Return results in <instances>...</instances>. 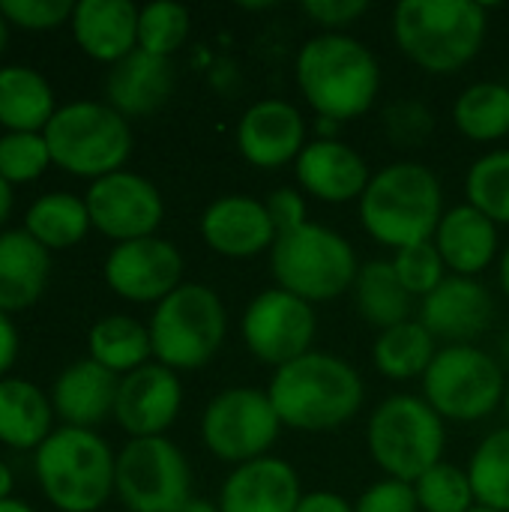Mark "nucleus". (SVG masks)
Returning a JSON list of instances; mask_svg holds the SVG:
<instances>
[{"label": "nucleus", "mask_w": 509, "mask_h": 512, "mask_svg": "<svg viewBox=\"0 0 509 512\" xmlns=\"http://www.w3.org/2000/svg\"><path fill=\"white\" fill-rule=\"evenodd\" d=\"M297 90L318 120L348 123L363 117L381 93V63L372 48L348 33L306 39L294 60Z\"/></svg>", "instance_id": "obj_1"}, {"label": "nucleus", "mask_w": 509, "mask_h": 512, "mask_svg": "<svg viewBox=\"0 0 509 512\" xmlns=\"http://www.w3.org/2000/svg\"><path fill=\"white\" fill-rule=\"evenodd\" d=\"M267 396L282 426L306 435H324L342 429L360 414L366 387L348 360L330 351H309L273 372Z\"/></svg>", "instance_id": "obj_2"}, {"label": "nucleus", "mask_w": 509, "mask_h": 512, "mask_svg": "<svg viewBox=\"0 0 509 512\" xmlns=\"http://www.w3.org/2000/svg\"><path fill=\"white\" fill-rule=\"evenodd\" d=\"M444 216V189L423 162H393L372 174L360 198L363 231L399 252L435 237Z\"/></svg>", "instance_id": "obj_3"}, {"label": "nucleus", "mask_w": 509, "mask_h": 512, "mask_svg": "<svg viewBox=\"0 0 509 512\" xmlns=\"http://www.w3.org/2000/svg\"><path fill=\"white\" fill-rule=\"evenodd\" d=\"M489 12L474 0H402L393 12L399 51L429 75L465 69L486 45Z\"/></svg>", "instance_id": "obj_4"}, {"label": "nucleus", "mask_w": 509, "mask_h": 512, "mask_svg": "<svg viewBox=\"0 0 509 512\" xmlns=\"http://www.w3.org/2000/svg\"><path fill=\"white\" fill-rule=\"evenodd\" d=\"M366 447L390 480L414 486L429 468L444 462V417L423 396L396 393L372 411Z\"/></svg>", "instance_id": "obj_5"}, {"label": "nucleus", "mask_w": 509, "mask_h": 512, "mask_svg": "<svg viewBox=\"0 0 509 512\" xmlns=\"http://www.w3.org/2000/svg\"><path fill=\"white\" fill-rule=\"evenodd\" d=\"M270 270L276 288L315 306L351 291L360 261L354 246L339 231L306 222L303 228L276 237L270 249Z\"/></svg>", "instance_id": "obj_6"}, {"label": "nucleus", "mask_w": 509, "mask_h": 512, "mask_svg": "<svg viewBox=\"0 0 509 512\" xmlns=\"http://www.w3.org/2000/svg\"><path fill=\"white\" fill-rule=\"evenodd\" d=\"M147 330L156 363L174 372L204 369L225 342L228 312L210 285L183 282L162 303H156Z\"/></svg>", "instance_id": "obj_7"}, {"label": "nucleus", "mask_w": 509, "mask_h": 512, "mask_svg": "<svg viewBox=\"0 0 509 512\" xmlns=\"http://www.w3.org/2000/svg\"><path fill=\"white\" fill-rule=\"evenodd\" d=\"M117 456L90 429H60L36 453L45 498L63 512H96L114 492Z\"/></svg>", "instance_id": "obj_8"}, {"label": "nucleus", "mask_w": 509, "mask_h": 512, "mask_svg": "<svg viewBox=\"0 0 509 512\" xmlns=\"http://www.w3.org/2000/svg\"><path fill=\"white\" fill-rule=\"evenodd\" d=\"M51 162L78 177H108L132 153V129L123 114L102 102H72L45 126Z\"/></svg>", "instance_id": "obj_9"}, {"label": "nucleus", "mask_w": 509, "mask_h": 512, "mask_svg": "<svg viewBox=\"0 0 509 512\" xmlns=\"http://www.w3.org/2000/svg\"><path fill=\"white\" fill-rule=\"evenodd\" d=\"M507 375L501 360L477 345L438 348L423 375V399L456 423H477L504 408Z\"/></svg>", "instance_id": "obj_10"}, {"label": "nucleus", "mask_w": 509, "mask_h": 512, "mask_svg": "<svg viewBox=\"0 0 509 512\" xmlns=\"http://www.w3.org/2000/svg\"><path fill=\"white\" fill-rule=\"evenodd\" d=\"M282 420L267 396L255 387H231L210 399L201 417L204 447L228 465H246L270 456L279 441Z\"/></svg>", "instance_id": "obj_11"}, {"label": "nucleus", "mask_w": 509, "mask_h": 512, "mask_svg": "<svg viewBox=\"0 0 509 512\" xmlns=\"http://www.w3.org/2000/svg\"><path fill=\"white\" fill-rule=\"evenodd\" d=\"M114 492L129 512H177L192 498V471L165 435L132 438L117 456Z\"/></svg>", "instance_id": "obj_12"}, {"label": "nucleus", "mask_w": 509, "mask_h": 512, "mask_svg": "<svg viewBox=\"0 0 509 512\" xmlns=\"http://www.w3.org/2000/svg\"><path fill=\"white\" fill-rule=\"evenodd\" d=\"M240 333L258 363L282 369L315 351L312 342L318 333V315L312 303L282 288H267L246 306Z\"/></svg>", "instance_id": "obj_13"}, {"label": "nucleus", "mask_w": 509, "mask_h": 512, "mask_svg": "<svg viewBox=\"0 0 509 512\" xmlns=\"http://www.w3.org/2000/svg\"><path fill=\"white\" fill-rule=\"evenodd\" d=\"M84 204L90 213V225H96L105 237L117 243L153 237L165 216L159 189L147 177L132 171H117L93 180Z\"/></svg>", "instance_id": "obj_14"}, {"label": "nucleus", "mask_w": 509, "mask_h": 512, "mask_svg": "<svg viewBox=\"0 0 509 512\" xmlns=\"http://www.w3.org/2000/svg\"><path fill=\"white\" fill-rule=\"evenodd\" d=\"M105 282L123 300L162 303L183 285V255L156 234L117 243L105 258Z\"/></svg>", "instance_id": "obj_15"}, {"label": "nucleus", "mask_w": 509, "mask_h": 512, "mask_svg": "<svg viewBox=\"0 0 509 512\" xmlns=\"http://www.w3.org/2000/svg\"><path fill=\"white\" fill-rule=\"evenodd\" d=\"M240 156L261 171H276L303 153L309 144L306 138V117L288 99H261L243 111L234 132Z\"/></svg>", "instance_id": "obj_16"}, {"label": "nucleus", "mask_w": 509, "mask_h": 512, "mask_svg": "<svg viewBox=\"0 0 509 512\" xmlns=\"http://www.w3.org/2000/svg\"><path fill=\"white\" fill-rule=\"evenodd\" d=\"M183 387L174 369L147 363L120 381L114 417L132 438H162L180 414Z\"/></svg>", "instance_id": "obj_17"}, {"label": "nucleus", "mask_w": 509, "mask_h": 512, "mask_svg": "<svg viewBox=\"0 0 509 512\" xmlns=\"http://www.w3.org/2000/svg\"><path fill=\"white\" fill-rule=\"evenodd\" d=\"M495 321L492 291L468 276H447L420 306V324L447 345H474Z\"/></svg>", "instance_id": "obj_18"}, {"label": "nucleus", "mask_w": 509, "mask_h": 512, "mask_svg": "<svg viewBox=\"0 0 509 512\" xmlns=\"http://www.w3.org/2000/svg\"><path fill=\"white\" fill-rule=\"evenodd\" d=\"M294 174L300 189L324 204L360 201L372 180L363 153L342 138H312L297 156Z\"/></svg>", "instance_id": "obj_19"}, {"label": "nucleus", "mask_w": 509, "mask_h": 512, "mask_svg": "<svg viewBox=\"0 0 509 512\" xmlns=\"http://www.w3.org/2000/svg\"><path fill=\"white\" fill-rule=\"evenodd\" d=\"M204 243L222 258H255L273 249L276 228L267 204L249 195H222L201 216Z\"/></svg>", "instance_id": "obj_20"}, {"label": "nucleus", "mask_w": 509, "mask_h": 512, "mask_svg": "<svg viewBox=\"0 0 509 512\" xmlns=\"http://www.w3.org/2000/svg\"><path fill=\"white\" fill-rule=\"evenodd\" d=\"M303 501L297 471L276 456L237 465L219 492V512H297Z\"/></svg>", "instance_id": "obj_21"}, {"label": "nucleus", "mask_w": 509, "mask_h": 512, "mask_svg": "<svg viewBox=\"0 0 509 512\" xmlns=\"http://www.w3.org/2000/svg\"><path fill=\"white\" fill-rule=\"evenodd\" d=\"M432 243L438 246L450 276L477 279L498 258V225L465 201L444 210Z\"/></svg>", "instance_id": "obj_22"}, {"label": "nucleus", "mask_w": 509, "mask_h": 512, "mask_svg": "<svg viewBox=\"0 0 509 512\" xmlns=\"http://www.w3.org/2000/svg\"><path fill=\"white\" fill-rule=\"evenodd\" d=\"M108 102L123 117H144L162 108L174 90V69L168 57L147 54L135 48L111 66L108 75Z\"/></svg>", "instance_id": "obj_23"}, {"label": "nucleus", "mask_w": 509, "mask_h": 512, "mask_svg": "<svg viewBox=\"0 0 509 512\" xmlns=\"http://www.w3.org/2000/svg\"><path fill=\"white\" fill-rule=\"evenodd\" d=\"M138 12L129 0H81L72 9L78 45L105 63H117L138 48Z\"/></svg>", "instance_id": "obj_24"}, {"label": "nucleus", "mask_w": 509, "mask_h": 512, "mask_svg": "<svg viewBox=\"0 0 509 512\" xmlns=\"http://www.w3.org/2000/svg\"><path fill=\"white\" fill-rule=\"evenodd\" d=\"M120 381L96 360L72 363L54 384V408L72 429H90L114 414Z\"/></svg>", "instance_id": "obj_25"}, {"label": "nucleus", "mask_w": 509, "mask_h": 512, "mask_svg": "<svg viewBox=\"0 0 509 512\" xmlns=\"http://www.w3.org/2000/svg\"><path fill=\"white\" fill-rule=\"evenodd\" d=\"M48 264V249L27 231L0 234V312L33 306L45 288Z\"/></svg>", "instance_id": "obj_26"}, {"label": "nucleus", "mask_w": 509, "mask_h": 512, "mask_svg": "<svg viewBox=\"0 0 509 512\" xmlns=\"http://www.w3.org/2000/svg\"><path fill=\"white\" fill-rule=\"evenodd\" d=\"M354 303L363 321H369L378 330H390L396 324L411 321V294L402 288L393 261L375 258L360 264L357 282H354Z\"/></svg>", "instance_id": "obj_27"}, {"label": "nucleus", "mask_w": 509, "mask_h": 512, "mask_svg": "<svg viewBox=\"0 0 509 512\" xmlns=\"http://www.w3.org/2000/svg\"><path fill=\"white\" fill-rule=\"evenodd\" d=\"M54 117L48 81L30 66L0 69V123L12 132H39Z\"/></svg>", "instance_id": "obj_28"}, {"label": "nucleus", "mask_w": 509, "mask_h": 512, "mask_svg": "<svg viewBox=\"0 0 509 512\" xmlns=\"http://www.w3.org/2000/svg\"><path fill=\"white\" fill-rule=\"evenodd\" d=\"M435 354H438V339L414 318L390 330H381L372 345V363L390 381H411V378L423 381Z\"/></svg>", "instance_id": "obj_29"}, {"label": "nucleus", "mask_w": 509, "mask_h": 512, "mask_svg": "<svg viewBox=\"0 0 509 512\" xmlns=\"http://www.w3.org/2000/svg\"><path fill=\"white\" fill-rule=\"evenodd\" d=\"M51 426L45 396L21 378L0 381V441L15 450L42 447Z\"/></svg>", "instance_id": "obj_30"}, {"label": "nucleus", "mask_w": 509, "mask_h": 512, "mask_svg": "<svg viewBox=\"0 0 509 512\" xmlns=\"http://www.w3.org/2000/svg\"><path fill=\"white\" fill-rule=\"evenodd\" d=\"M459 135L474 144H495L509 135V87L501 81H477L465 87L453 105Z\"/></svg>", "instance_id": "obj_31"}, {"label": "nucleus", "mask_w": 509, "mask_h": 512, "mask_svg": "<svg viewBox=\"0 0 509 512\" xmlns=\"http://www.w3.org/2000/svg\"><path fill=\"white\" fill-rule=\"evenodd\" d=\"M150 357H153L150 330L144 324H138L135 318L111 315V318H102L90 330V360H96L99 366H105L114 375H120V372L129 375V372L147 366Z\"/></svg>", "instance_id": "obj_32"}, {"label": "nucleus", "mask_w": 509, "mask_h": 512, "mask_svg": "<svg viewBox=\"0 0 509 512\" xmlns=\"http://www.w3.org/2000/svg\"><path fill=\"white\" fill-rule=\"evenodd\" d=\"M90 228V213L87 204L75 195L66 192H51L42 195L30 210H27V234L42 243L45 249H69L78 240H84Z\"/></svg>", "instance_id": "obj_33"}, {"label": "nucleus", "mask_w": 509, "mask_h": 512, "mask_svg": "<svg viewBox=\"0 0 509 512\" xmlns=\"http://www.w3.org/2000/svg\"><path fill=\"white\" fill-rule=\"evenodd\" d=\"M468 480L480 507L509 512V426L480 441L468 465Z\"/></svg>", "instance_id": "obj_34"}, {"label": "nucleus", "mask_w": 509, "mask_h": 512, "mask_svg": "<svg viewBox=\"0 0 509 512\" xmlns=\"http://www.w3.org/2000/svg\"><path fill=\"white\" fill-rule=\"evenodd\" d=\"M468 204L495 225H509V147L483 153L465 177Z\"/></svg>", "instance_id": "obj_35"}, {"label": "nucleus", "mask_w": 509, "mask_h": 512, "mask_svg": "<svg viewBox=\"0 0 509 512\" xmlns=\"http://www.w3.org/2000/svg\"><path fill=\"white\" fill-rule=\"evenodd\" d=\"M192 30L189 9L171 0L147 3L138 12V48L156 57H168L186 42Z\"/></svg>", "instance_id": "obj_36"}, {"label": "nucleus", "mask_w": 509, "mask_h": 512, "mask_svg": "<svg viewBox=\"0 0 509 512\" xmlns=\"http://www.w3.org/2000/svg\"><path fill=\"white\" fill-rule=\"evenodd\" d=\"M414 495H417L420 512H471L477 507L468 471L450 462L429 468L414 483Z\"/></svg>", "instance_id": "obj_37"}, {"label": "nucleus", "mask_w": 509, "mask_h": 512, "mask_svg": "<svg viewBox=\"0 0 509 512\" xmlns=\"http://www.w3.org/2000/svg\"><path fill=\"white\" fill-rule=\"evenodd\" d=\"M393 270H396L402 288L411 297H420V300L429 297L447 279V264H444V258H441V252H438V246L432 240L399 249L393 255Z\"/></svg>", "instance_id": "obj_38"}, {"label": "nucleus", "mask_w": 509, "mask_h": 512, "mask_svg": "<svg viewBox=\"0 0 509 512\" xmlns=\"http://www.w3.org/2000/svg\"><path fill=\"white\" fill-rule=\"evenodd\" d=\"M51 162L45 135L39 132H9L0 138V177L6 183L36 180Z\"/></svg>", "instance_id": "obj_39"}, {"label": "nucleus", "mask_w": 509, "mask_h": 512, "mask_svg": "<svg viewBox=\"0 0 509 512\" xmlns=\"http://www.w3.org/2000/svg\"><path fill=\"white\" fill-rule=\"evenodd\" d=\"M72 9L69 0H0V12L27 30H51L63 24Z\"/></svg>", "instance_id": "obj_40"}, {"label": "nucleus", "mask_w": 509, "mask_h": 512, "mask_svg": "<svg viewBox=\"0 0 509 512\" xmlns=\"http://www.w3.org/2000/svg\"><path fill=\"white\" fill-rule=\"evenodd\" d=\"M432 114L420 102H396L384 114V129L399 147H417L432 132Z\"/></svg>", "instance_id": "obj_41"}, {"label": "nucleus", "mask_w": 509, "mask_h": 512, "mask_svg": "<svg viewBox=\"0 0 509 512\" xmlns=\"http://www.w3.org/2000/svg\"><path fill=\"white\" fill-rule=\"evenodd\" d=\"M354 512H420L417 495L411 483L402 480H378L375 486H369L357 501Z\"/></svg>", "instance_id": "obj_42"}, {"label": "nucleus", "mask_w": 509, "mask_h": 512, "mask_svg": "<svg viewBox=\"0 0 509 512\" xmlns=\"http://www.w3.org/2000/svg\"><path fill=\"white\" fill-rule=\"evenodd\" d=\"M369 12L366 0H306L303 15L324 27V33H345Z\"/></svg>", "instance_id": "obj_43"}, {"label": "nucleus", "mask_w": 509, "mask_h": 512, "mask_svg": "<svg viewBox=\"0 0 509 512\" xmlns=\"http://www.w3.org/2000/svg\"><path fill=\"white\" fill-rule=\"evenodd\" d=\"M267 204V213L273 219V228H276V237L279 234H288V231H297L309 222V210H306V198L300 189H291V186H282L276 192H270L264 198Z\"/></svg>", "instance_id": "obj_44"}, {"label": "nucleus", "mask_w": 509, "mask_h": 512, "mask_svg": "<svg viewBox=\"0 0 509 512\" xmlns=\"http://www.w3.org/2000/svg\"><path fill=\"white\" fill-rule=\"evenodd\" d=\"M297 512H354V504L336 492H306Z\"/></svg>", "instance_id": "obj_45"}, {"label": "nucleus", "mask_w": 509, "mask_h": 512, "mask_svg": "<svg viewBox=\"0 0 509 512\" xmlns=\"http://www.w3.org/2000/svg\"><path fill=\"white\" fill-rule=\"evenodd\" d=\"M15 354H18V333L9 321L6 312H0V375L15 363Z\"/></svg>", "instance_id": "obj_46"}, {"label": "nucleus", "mask_w": 509, "mask_h": 512, "mask_svg": "<svg viewBox=\"0 0 509 512\" xmlns=\"http://www.w3.org/2000/svg\"><path fill=\"white\" fill-rule=\"evenodd\" d=\"M177 512H219V504H213V501H207V498H195V495H192V498H189V501H186V504H183Z\"/></svg>", "instance_id": "obj_47"}, {"label": "nucleus", "mask_w": 509, "mask_h": 512, "mask_svg": "<svg viewBox=\"0 0 509 512\" xmlns=\"http://www.w3.org/2000/svg\"><path fill=\"white\" fill-rule=\"evenodd\" d=\"M498 282H501L504 297L509 300V246L501 252V258H498Z\"/></svg>", "instance_id": "obj_48"}, {"label": "nucleus", "mask_w": 509, "mask_h": 512, "mask_svg": "<svg viewBox=\"0 0 509 512\" xmlns=\"http://www.w3.org/2000/svg\"><path fill=\"white\" fill-rule=\"evenodd\" d=\"M9 210H12V192H9V183L0 177V225L6 222Z\"/></svg>", "instance_id": "obj_49"}, {"label": "nucleus", "mask_w": 509, "mask_h": 512, "mask_svg": "<svg viewBox=\"0 0 509 512\" xmlns=\"http://www.w3.org/2000/svg\"><path fill=\"white\" fill-rule=\"evenodd\" d=\"M9 492H12V474H9V468L0 462V501H6Z\"/></svg>", "instance_id": "obj_50"}, {"label": "nucleus", "mask_w": 509, "mask_h": 512, "mask_svg": "<svg viewBox=\"0 0 509 512\" xmlns=\"http://www.w3.org/2000/svg\"><path fill=\"white\" fill-rule=\"evenodd\" d=\"M0 512H33L27 504H21V501H12V498H6V501H0Z\"/></svg>", "instance_id": "obj_51"}, {"label": "nucleus", "mask_w": 509, "mask_h": 512, "mask_svg": "<svg viewBox=\"0 0 509 512\" xmlns=\"http://www.w3.org/2000/svg\"><path fill=\"white\" fill-rule=\"evenodd\" d=\"M3 45H6V15L0 12V51H3Z\"/></svg>", "instance_id": "obj_52"}, {"label": "nucleus", "mask_w": 509, "mask_h": 512, "mask_svg": "<svg viewBox=\"0 0 509 512\" xmlns=\"http://www.w3.org/2000/svg\"><path fill=\"white\" fill-rule=\"evenodd\" d=\"M504 411H507V420H509V378H507V393H504Z\"/></svg>", "instance_id": "obj_53"}, {"label": "nucleus", "mask_w": 509, "mask_h": 512, "mask_svg": "<svg viewBox=\"0 0 509 512\" xmlns=\"http://www.w3.org/2000/svg\"><path fill=\"white\" fill-rule=\"evenodd\" d=\"M471 512H498V510H489V507H480V504H477Z\"/></svg>", "instance_id": "obj_54"}]
</instances>
